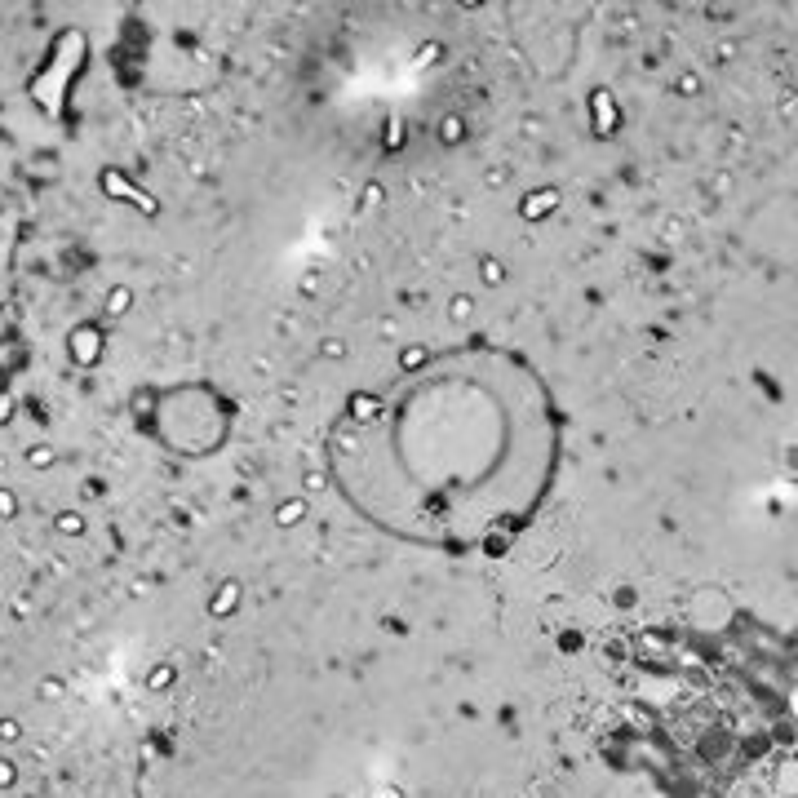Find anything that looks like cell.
I'll return each instance as SVG.
<instances>
[{"label": "cell", "instance_id": "cell-1", "mask_svg": "<svg viewBox=\"0 0 798 798\" xmlns=\"http://www.w3.org/2000/svg\"><path fill=\"white\" fill-rule=\"evenodd\" d=\"M519 408L510 395L506 368H457L431 377V386L391 399L368 417L360 497L373 501L377 515H395L404 524L470 532L497 524L515 506V488L524 484V444Z\"/></svg>", "mask_w": 798, "mask_h": 798}]
</instances>
